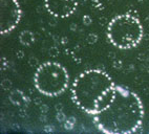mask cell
<instances>
[{
  "label": "cell",
  "mask_w": 149,
  "mask_h": 134,
  "mask_svg": "<svg viewBox=\"0 0 149 134\" xmlns=\"http://www.w3.org/2000/svg\"><path fill=\"white\" fill-rule=\"evenodd\" d=\"M20 42L24 45H29L34 42V36L31 32H22L21 35H20Z\"/></svg>",
  "instance_id": "52a82bcc"
},
{
  "label": "cell",
  "mask_w": 149,
  "mask_h": 134,
  "mask_svg": "<svg viewBox=\"0 0 149 134\" xmlns=\"http://www.w3.org/2000/svg\"><path fill=\"white\" fill-rule=\"evenodd\" d=\"M115 85L106 73L97 69L86 70L72 84V101L82 111L93 115L100 99Z\"/></svg>",
  "instance_id": "7a4b0ae2"
},
{
  "label": "cell",
  "mask_w": 149,
  "mask_h": 134,
  "mask_svg": "<svg viewBox=\"0 0 149 134\" xmlns=\"http://www.w3.org/2000/svg\"><path fill=\"white\" fill-rule=\"evenodd\" d=\"M67 70L57 62H45L38 67L34 77L35 87L40 93L56 97L63 93L68 86Z\"/></svg>",
  "instance_id": "277c9868"
},
{
  "label": "cell",
  "mask_w": 149,
  "mask_h": 134,
  "mask_svg": "<svg viewBox=\"0 0 149 134\" xmlns=\"http://www.w3.org/2000/svg\"><path fill=\"white\" fill-rule=\"evenodd\" d=\"M47 12L57 18H66L74 13L78 0H44Z\"/></svg>",
  "instance_id": "8992f818"
},
{
  "label": "cell",
  "mask_w": 149,
  "mask_h": 134,
  "mask_svg": "<svg viewBox=\"0 0 149 134\" xmlns=\"http://www.w3.org/2000/svg\"><path fill=\"white\" fill-rule=\"evenodd\" d=\"M107 36L112 45L121 49L136 47L143 37V27L136 17L123 14L110 21L107 27Z\"/></svg>",
  "instance_id": "3957f363"
},
{
  "label": "cell",
  "mask_w": 149,
  "mask_h": 134,
  "mask_svg": "<svg viewBox=\"0 0 149 134\" xmlns=\"http://www.w3.org/2000/svg\"><path fill=\"white\" fill-rule=\"evenodd\" d=\"M143 115L140 97L129 89L116 85L110 103L93 116L96 126L104 133L129 134L140 128Z\"/></svg>",
  "instance_id": "6da1fadb"
},
{
  "label": "cell",
  "mask_w": 149,
  "mask_h": 134,
  "mask_svg": "<svg viewBox=\"0 0 149 134\" xmlns=\"http://www.w3.org/2000/svg\"><path fill=\"white\" fill-rule=\"evenodd\" d=\"M21 18V8L17 0H0V32L6 35L17 26Z\"/></svg>",
  "instance_id": "5b68a950"
}]
</instances>
